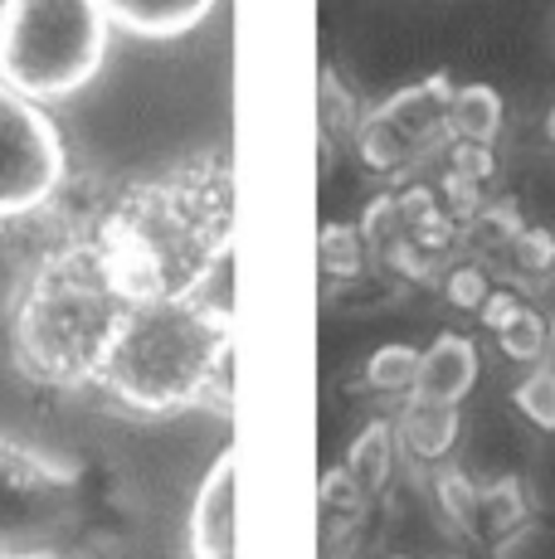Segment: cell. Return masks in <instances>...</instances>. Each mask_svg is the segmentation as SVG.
Wrapping results in <instances>:
<instances>
[{
  "instance_id": "24",
  "label": "cell",
  "mask_w": 555,
  "mask_h": 559,
  "mask_svg": "<svg viewBox=\"0 0 555 559\" xmlns=\"http://www.w3.org/2000/svg\"><path fill=\"white\" fill-rule=\"evenodd\" d=\"M376 258L386 263V273H394L400 283H414V287H434L439 283V273H444L439 258H429L420 243L404 239V234H394L386 249H376Z\"/></svg>"
},
{
  "instance_id": "27",
  "label": "cell",
  "mask_w": 555,
  "mask_h": 559,
  "mask_svg": "<svg viewBox=\"0 0 555 559\" xmlns=\"http://www.w3.org/2000/svg\"><path fill=\"white\" fill-rule=\"evenodd\" d=\"M356 229L366 234L370 253H376V249H386V243L394 239V234H404V224H400V210H394V190H380V195L370 200L366 210H361Z\"/></svg>"
},
{
  "instance_id": "12",
  "label": "cell",
  "mask_w": 555,
  "mask_h": 559,
  "mask_svg": "<svg viewBox=\"0 0 555 559\" xmlns=\"http://www.w3.org/2000/svg\"><path fill=\"white\" fill-rule=\"evenodd\" d=\"M531 521V491L521 477H497L487 487H477V515L468 540L487 545V550H501L507 540H517Z\"/></svg>"
},
{
  "instance_id": "23",
  "label": "cell",
  "mask_w": 555,
  "mask_h": 559,
  "mask_svg": "<svg viewBox=\"0 0 555 559\" xmlns=\"http://www.w3.org/2000/svg\"><path fill=\"white\" fill-rule=\"evenodd\" d=\"M507 263L517 267L527 283H541V277H555V234L546 224H527V229L511 239Z\"/></svg>"
},
{
  "instance_id": "2",
  "label": "cell",
  "mask_w": 555,
  "mask_h": 559,
  "mask_svg": "<svg viewBox=\"0 0 555 559\" xmlns=\"http://www.w3.org/2000/svg\"><path fill=\"white\" fill-rule=\"evenodd\" d=\"M98 390L127 414L176 418L234 400V307L205 293L132 302L103 360Z\"/></svg>"
},
{
  "instance_id": "25",
  "label": "cell",
  "mask_w": 555,
  "mask_h": 559,
  "mask_svg": "<svg viewBox=\"0 0 555 559\" xmlns=\"http://www.w3.org/2000/svg\"><path fill=\"white\" fill-rule=\"evenodd\" d=\"M317 507H322L327 515H361V507H366L356 477H351L341 462H332V467L317 477Z\"/></svg>"
},
{
  "instance_id": "7",
  "label": "cell",
  "mask_w": 555,
  "mask_h": 559,
  "mask_svg": "<svg viewBox=\"0 0 555 559\" xmlns=\"http://www.w3.org/2000/svg\"><path fill=\"white\" fill-rule=\"evenodd\" d=\"M69 176L63 132L45 103L0 83V224L35 219Z\"/></svg>"
},
{
  "instance_id": "10",
  "label": "cell",
  "mask_w": 555,
  "mask_h": 559,
  "mask_svg": "<svg viewBox=\"0 0 555 559\" xmlns=\"http://www.w3.org/2000/svg\"><path fill=\"white\" fill-rule=\"evenodd\" d=\"M458 433H463V414L453 404H429L420 394L400 400V414H394V438H400V453H410L424 467H448L458 448Z\"/></svg>"
},
{
  "instance_id": "31",
  "label": "cell",
  "mask_w": 555,
  "mask_h": 559,
  "mask_svg": "<svg viewBox=\"0 0 555 559\" xmlns=\"http://www.w3.org/2000/svg\"><path fill=\"white\" fill-rule=\"evenodd\" d=\"M380 559H414V555H380Z\"/></svg>"
},
{
  "instance_id": "15",
  "label": "cell",
  "mask_w": 555,
  "mask_h": 559,
  "mask_svg": "<svg viewBox=\"0 0 555 559\" xmlns=\"http://www.w3.org/2000/svg\"><path fill=\"white\" fill-rule=\"evenodd\" d=\"M370 258L376 253H370L366 234L356 229V219H327L317 229V263H322L327 283H356V277H366Z\"/></svg>"
},
{
  "instance_id": "26",
  "label": "cell",
  "mask_w": 555,
  "mask_h": 559,
  "mask_svg": "<svg viewBox=\"0 0 555 559\" xmlns=\"http://www.w3.org/2000/svg\"><path fill=\"white\" fill-rule=\"evenodd\" d=\"M444 170L477 180V186H493V180H497V146L448 142V146H444Z\"/></svg>"
},
{
  "instance_id": "8",
  "label": "cell",
  "mask_w": 555,
  "mask_h": 559,
  "mask_svg": "<svg viewBox=\"0 0 555 559\" xmlns=\"http://www.w3.org/2000/svg\"><path fill=\"white\" fill-rule=\"evenodd\" d=\"M234 501H239V453L224 448L190 501V559H239Z\"/></svg>"
},
{
  "instance_id": "28",
  "label": "cell",
  "mask_w": 555,
  "mask_h": 559,
  "mask_svg": "<svg viewBox=\"0 0 555 559\" xmlns=\"http://www.w3.org/2000/svg\"><path fill=\"white\" fill-rule=\"evenodd\" d=\"M527 307V297H521V287H493V297L483 302V311H477V326L487 331V336H497L501 326H507L517 311Z\"/></svg>"
},
{
  "instance_id": "22",
  "label": "cell",
  "mask_w": 555,
  "mask_h": 559,
  "mask_svg": "<svg viewBox=\"0 0 555 559\" xmlns=\"http://www.w3.org/2000/svg\"><path fill=\"white\" fill-rule=\"evenodd\" d=\"M434 507H439L448 531L468 535L473 531V515H477V481L458 467H439L434 472Z\"/></svg>"
},
{
  "instance_id": "18",
  "label": "cell",
  "mask_w": 555,
  "mask_h": 559,
  "mask_svg": "<svg viewBox=\"0 0 555 559\" xmlns=\"http://www.w3.org/2000/svg\"><path fill=\"white\" fill-rule=\"evenodd\" d=\"M361 117H366V107H361L346 88H341V79H336L332 69H322V88H317V127H322L327 160H332V146H336V142L356 136ZM327 160H322V166H327Z\"/></svg>"
},
{
  "instance_id": "9",
  "label": "cell",
  "mask_w": 555,
  "mask_h": 559,
  "mask_svg": "<svg viewBox=\"0 0 555 559\" xmlns=\"http://www.w3.org/2000/svg\"><path fill=\"white\" fill-rule=\"evenodd\" d=\"M483 380V350L463 331H439L429 346L420 350V380L414 394L429 404H463Z\"/></svg>"
},
{
  "instance_id": "19",
  "label": "cell",
  "mask_w": 555,
  "mask_h": 559,
  "mask_svg": "<svg viewBox=\"0 0 555 559\" xmlns=\"http://www.w3.org/2000/svg\"><path fill=\"white\" fill-rule=\"evenodd\" d=\"M497 350H501V356H507L511 365H527V370H531V365H541V360H546V346H551V321H546V311H541V307H521L517 311V317H511L507 321V326H501L497 331Z\"/></svg>"
},
{
  "instance_id": "29",
  "label": "cell",
  "mask_w": 555,
  "mask_h": 559,
  "mask_svg": "<svg viewBox=\"0 0 555 559\" xmlns=\"http://www.w3.org/2000/svg\"><path fill=\"white\" fill-rule=\"evenodd\" d=\"M546 365L555 370V321H551V346H546Z\"/></svg>"
},
{
  "instance_id": "20",
  "label": "cell",
  "mask_w": 555,
  "mask_h": 559,
  "mask_svg": "<svg viewBox=\"0 0 555 559\" xmlns=\"http://www.w3.org/2000/svg\"><path fill=\"white\" fill-rule=\"evenodd\" d=\"M439 297L453 311H468V317H477L483 311V302L493 297V273H487L477 258H458V263H444V273H439Z\"/></svg>"
},
{
  "instance_id": "4",
  "label": "cell",
  "mask_w": 555,
  "mask_h": 559,
  "mask_svg": "<svg viewBox=\"0 0 555 559\" xmlns=\"http://www.w3.org/2000/svg\"><path fill=\"white\" fill-rule=\"evenodd\" d=\"M113 20L103 0H0V83L63 103L103 73Z\"/></svg>"
},
{
  "instance_id": "11",
  "label": "cell",
  "mask_w": 555,
  "mask_h": 559,
  "mask_svg": "<svg viewBox=\"0 0 555 559\" xmlns=\"http://www.w3.org/2000/svg\"><path fill=\"white\" fill-rule=\"evenodd\" d=\"M220 0H103L113 29L137 39H180L215 15Z\"/></svg>"
},
{
  "instance_id": "13",
  "label": "cell",
  "mask_w": 555,
  "mask_h": 559,
  "mask_svg": "<svg viewBox=\"0 0 555 559\" xmlns=\"http://www.w3.org/2000/svg\"><path fill=\"white\" fill-rule=\"evenodd\" d=\"M394 462H400V438H394V418L380 414V418H370V424L346 443V457H341V467H346L351 477H356L361 497L376 501L380 491L390 487Z\"/></svg>"
},
{
  "instance_id": "21",
  "label": "cell",
  "mask_w": 555,
  "mask_h": 559,
  "mask_svg": "<svg viewBox=\"0 0 555 559\" xmlns=\"http://www.w3.org/2000/svg\"><path fill=\"white\" fill-rule=\"evenodd\" d=\"M511 408L541 433H555V370L546 360L531 365L517 384H511Z\"/></svg>"
},
{
  "instance_id": "6",
  "label": "cell",
  "mask_w": 555,
  "mask_h": 559,
  "mask_svg": "<svg viewBox=\"0 0 555 559\" xmlns=\"http://www.w3.org/2000/svg\"><path fill=\"white\" fill-rule=\"evenodd\" d=\"M448 103H453V79L448 73H429V79L410 83V88L390 93L386 103L366 107L356 136V160L370 176L404 180L424 156L444 152L448 136Z\"/></svg>"
},
{
  "instance_id": "30",
  "label": "cell",
  "mask_w": 555,
  "mask_h": 559,
  "mask_svg": "<svg viewBox=\"0 0 555 559\" xmlns=\"http://www.w3.org/2000/svg\"><path fill=\"white\" fill-rule=\"evenodd\" d=\"M546 136H551V142H555V107H551V112H546Z\"/></svg>"
},
{
  "instance_id": "16",
  "label": "cell",
  "mask_w": 555,
  "mask_h": 559,
  "mask_svg": "<svg viewBox=\"0 0 555 559\" xmlns=\"http://www.w3.org/2000/svg\"><path fill=\"white\" fill-rule=\"evenodd\" d=\"M414 380H420V346H410V341H386L361 365V384L370 394H386V400H410Z\"/></svg>"
},
{
  "instance_id": "14",
  "label": "cell",
  "mask_w": 555,
  "mask_h": 559,
  "mask_svg": "<svg viewBox=\"0 0 555 559\" xmlns=\"http://www.w3.org/2000/svg\"><path fill=\"white\" fill-rule=\"evenodd\" d=\"M501 122H507V103L493 83H453V103H448V136L453 142L497 146Z\"/></svg>"
},
{
  "instance_id": "5",
  "label": "cell",
  "mask_w": 555,
  "mask_h": 559,
  "mask_svg": "<svg viewBox=\"0 0 555 559\" xmlns=\"http://www.w3.org/2000/svg\"><path fill=\"white\" fill-rule=\"evenodd\" d=\"M83 521V477L20 438H0V559H49Z\"/></svg>"
},
{
  "instance_id": "17",
  "label": "cell",
  "mask_w": 555,
  "mask_h": 559,
  "mask_svg": "<svg viewBox=\"0 0 555 559\" xmlns=\"http://www.w3.org/2000/svg\"><path fill=\"white\" fill-rule=\"evenodd\" d=\"M521 229H527V214H521L517 200H487L473 219H463V249L507 253Z\"/></svg>"
},
{
  "instance_id": "3",
  "label": "cell",
  "mask_w": 555,
  "mask_h": 559,
  "mask_svg": "<svg viewBox=\"0 0 555 559\" xmlns=\"http://www.w3.org/2000/svg\"><path fill=\"white\" fill-rule=\"evenodd\" d=\"M132 307L79 229L35 258L10 307V350L45 390H98L103 360Z\"/></svg>"
},
{
  "instance_id": "1",
  "label": "cell",
  "mask_w": 555,
  "mask_h": 559,
  "mask_svg": "<svg viewBox=\"0 0 555 559\" xmlns=\"http://www.w3.org/2000/svg\"><path fill=\"white\" fill-rule=\"evenodd\" d=\"M79 234L127 302L200 293L224 263H234L229 156L205 152L166 176L127 180Z\"/></svg>"
}]
</instances>
